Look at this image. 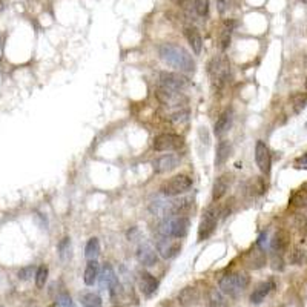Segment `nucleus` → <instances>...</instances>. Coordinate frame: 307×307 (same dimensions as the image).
I'll use <instances>...</instances> for the list:
<instances>
[{
  "instance_id": "31",
  "label": "nucleus",
  "mask_w": 307,
  "mask_h": 307,
  "mask_svg": "<svg viewBox=\"0 0 307 307\" xmlns=\"http://www.w3.org/2000/svg\"><path fill=\"white\" fill-rule=\"evenodd\" d=\"M56 307H74V303H72L71 295L66 294V292L59 294L57 301H56Z\"/></svg>"
},
{
  "instance_id": "27",
  "label": "nucleus",
  "mask_w": 307,
  "mask_h": 307,
  "mask_svg": "<svg viewBox=\"0 0 307 307\" xmlns=\"http://www.w3.org/2000/svg\"><path fill=\"white\" fill-rule=\"evenodd\" d=\"M82 304H83V307H102V306H103L102 298L97 295V294H94V292L83 295Z\"/></svg>"
},
{
  "instance_id": "6",
  "label": "nucleus",
  "mask_w": 307,
  "mask_h": 307,
  "mask_svg": "<svg viewBox=\"0 0 307 307\" xmlns=\"http://www.w3.org/2000/svg\"><path fill=\"white\" fill-rule=\"evenodd\" d=\"M155 95L165 106H171V108H175V109H183V105L187 103V99L180 91H172V89L163 88L160 85L155 89Z\"/></svg>"
},
{
  "instance_id": "16",
  "label": "nucleus",
  "mask_w": 307,
  "mask_h": 307,
  "mask_svg": "<svg viewBox=\"0 0 307 307\" xmlns=\"http://www.w3.org/2000/svg\"><path fill=\"white\" fill-rule=\"evenodd\" d=\"M231 183H232V175L231 174H223V175L218 177V179L215 180V183H214V187H212L214 201H218L220 198L224 197V193L228 192Z\"/></svg>"
},
{
  "instance_id": "22",
  "label": "nucleus",
  "mask_w": 307,
  "mask_h": 307,
  "mask_svg": "<svg viewBox=\"0 0 307 307\" xmlns=\"http://www.w3.org/2000/svg\"><path fill=\"white\" fill-rule=\"evenodd\" d=\"M99 273H100V267L97 260H89L83 273V281L86 286H94V283L99 280Z\"/></svg>"
},
{
  "instance_id": "41",
  "label": "nucleus",
  "mask_w": 307,
  "mask_h": 307,
  "mask_svg": "<svg viewBox=\"0 0 307 307\" xmlns=\"http://www.w3.org/2000/svg\"><path fill=\"white\" fill-rule=\"evenodd\" d=\"M0 307H3V306H2V304H0Z\"/></svg>"
},
{
  "instance_id": "10",
  "label": "nucleus",
  "mask_w": 307,
  "mask_h": 307,
  "mask_svg": "<svg viewBox=\"0 0 307 307\" xmlns=\"http://www.w3.org/2000/svg\"><path fill=\"white\" fill-rule=\"evenodd\" d=\"M158 85L172 89V91H183L184 88L189 86V80L177 72H160V78H158Z\"/></svg>"
},
{
  "instance_id": "26",
  "label": "nucleus",
  "mask_w": 307,
  "mask_h": 307,
  "mask_svg": "<svg viewBox=\"0 0 307 307\" xmlns=\"http://www.w3.org/2000/svg\"><path fill=\"white\" fill-rule=\"evenodd\" d=\"M286 246H287V237H286L283 232L275 234V237H273L272 243H270L272 250H275V252H281L283 249H286Z\"/></svg>"
},
{
  "instance_id": "40",
  "label": "nucleus",
  "mask_w": 307,
  "mask_h": 307,
  "mask_svg": "<svg viewBox=\"0 0 307 307\" xmlns=\"http://www.w3.org/2000/svg\"><path fill=\"white\" fill-rule=\"evenodd\" d=\"M50 307H56V304H53V306H50Z\"/></svg>"
},
{
  "instance_id": "21",
  "label": "nucleus",
  "mask_w": 307,
  "mask_h": 307,
  "mask_svg": "<svg viewBox=\"0 0 307 307\" xmlns=\"http://www.w3.org/2000/svg\"><path fill=\"white\" fill-rule=\"evenodd\" d=\"M184 36L187 39V43L190 45L193 54H200L201 53V48H203V39L200 36V32L195 28H186L184 29Z\"/></svg>"
},
{
  "instance_id": "19",
  "label": "nucleus",
  "mask_w": 307,
  "mask_h": 307,
  "mask_svg": "<svg viewBox=\"0 0 307 307\" xmlns=\"http://www.w3.org/2000/svg\"><path fill=\"white\" fill-rule=\"evenodd\" d=\"M273 287H275V283H273V281H266V283L260 284V286H258V287L253 290V292H252V295H250V303H252V304H261V303L266 300V297L273 290Z\"/></svg>"
},
{
  "instance_id": "28",
  "label": "nucleus",
  "mask_w": 307,
  "mask_h": 307,
  "mask_svg": "<svg viewBox=\"0 0 307 307\" xmlns=\"http://www.w3.org/2000/svg\"><path fill=\"white\" fill-rule=\"evenodd\" d=\"M48 273H50V270H48V267H46V266H39V267H37V270H36V275H34L37 289H42V287L46 284Z\"/></svg>"
},
{
  "instance_id": "33",
  "label": "nucleus",
  "mask_w": 307,
  "mask_h": 307,
  "mask_svg": "<svg viewBox=\"0 0 307 307\" xmlns=\"http://www.w3.org/2000/svg\"><path fill=\"white\" fill-rule=\"evenodd\" d=\"M229 5H231V0H218V11L224 14L229 9Z\"/></svg>"
},
{
  "instance_id": "24",
  "label": "nucleus",
  "mask_w": 307,
  "mask_h": 307,
  "mask_svg": "<svg viewBox=\"0 0 307 307\" xmlns=\"http://www.w3.org/2000/svg\"><path fill=\"white\" fill-rule=\"evenodd\" d=\"M100 253V241L97 238H89L85 246V256L88 260H97Z\"/></svg>"
},
{
  "instance_id": "9",
  "label": "nucleus",
  "mask_w": 307,
  "mask_h": 307,
  "mask_svg": "<svg viewBox=\"0 0 307 307\" xmlns=\"http://www.w3.org/2000/svg\"><path fill=\"white\" fill-rule=\"evenodd\" d=\"M217 223H218V212L217 209L209 207L206 209V212L203 214V218L198 226V241H204L214 234L217 229Z\"/></svg>"
},
{
  "instance_id": "15",
  "label": "nucleus",
  "mask_w": 307,
  "mask_h": 307,
  "mask_svg": "<svg viewBox=\"0 0 307 307\" xmlns=\"http://www.w3.org/2000/svg\"><path fill=\"white\" fill-rule=\"evenodd\" d=\"M138 286H140V290L144 297H152L158 289V281L154 275H151L149 272H141Z\"/></svg>"
},
{
  "instance_id": "37",
  "label": "nucleus",
  "mask_w": 307,
  "mask_h": 307,
  "mask_svg": "<svg viewBox=\"0 0 307 307\" xmlns=\"http://www.w3.org/2000/svg\"><path fill=\"white\" fill-rule=\"evenodd\" d=\"M2 9H3V2L0 0V11H2Z\"/></svg>"
},
{
  "instance_id": "35",
  "label": "nucleus",
  "mask_w": 307,
  "mask_h": 307,
  "mask_svg": "<svg viewBox=\"0 0 307 307\" xmlns=\"http://www.w3.org/2000/svg\"><path fill=\"white\" fill-rule=\"evenodd\" d=\"M172 2H174L175 5L182 6V8H187V5L192 3V0H172Z\"/></svg>"
},
{
  "instance_id": "1",
  "label": "nucleus",
  "mask_w": 307,
  "mask_h": 307,
  "mask_svg": "<svg viewBox=\"0 0 307 307\" xmlns=\"http://www.w3.org/2000/svg\"><path fill=\"white\" fill-rule=\"evenodd\" d=\"M158 54L165 63L169 66L179 69L182 72H193L195 71V61H193L189 51L183 46L175 43H163L158 48Z\"/></svg>"
},
{
  "instance_id": "36",
  "label": "nucleus",
  "mask_w": 307,
  "mask_h": 307,
  "mask_svg": "<svg viewBox=\"0 0 307 307\" xmlns=\"http://www.w3.org/2000/svg\"><path fill=\"white\" fill-rule=\"evenodd\" d=\"M297 163H303V165H304L303 168H306V166H307V154H306L304 157H301V158H300V160L297 161Z\"/></svg>"
},
{
  "instance_id": "30",
  "label": "nucleus",
  "mask_w": 307,
  "mask_h": 307,
  "mask_svg": "<svg viewBox=\"0 0 307 307\" xmlns=\"http://www.w3.org/2000/svg\"><path fill=\"white\" fill-rule=\"evenodd\" d=\"M36 270H37L36 266H25L17 272V278L22 280V281H28L36 275Z\"/></svg>"
},
{
  "instance_id": "39",
  "label": "nucleus",
  "mask_w": 307,
  "mask_h": 307,
  "mask_svg": "<svg viewBox=\"0 0 307 307\" xmlns=\"http://www.w3.org/2000/svg\"><path fill=\"white\" fill-rule=\"evenodd\" d=\"M301 2H303V3H307V0H301Z\"/></svg>"
},
{
  "instance_id": "34",
  "label": "nucleus",
  "mask_w": 307,
  "mask_h": 307,
  "mask_svg": "<svg viewBox=\"0 0 307 307\" xmlns=\"http://www.w3.org/2000/svg\"><path fill=\"white\" fill-rule=\"evenodd\" d=\"M290 261H292L294 264H300L303 261V252L301 250H295L292 253V256H290Z\"/></svg>"
},
{
  "instance_id": "2",
  "label": "nucleus",
  "mask_w": 307,
  "mask_h": 307,
  "mask_svg": "<svg viewBox=\"0 0 307 307\" xmlns=\"http://www.w3.org/2000/svg\"><path fill=\"white\" fill-rule=\"evenodd\" d=\"M190 228V221L189 218L183 215H172L168 218H163L158 224V235L163 237H171L182 240L187 235Z\"/></svg>"
},
{
  "instance_id": "3",
  "label": "nucleus",
  "mask_w": 307,
  "mask_h": 307,
  "mask_svg": "<svg viewBox=\"0 0 307 307\" xmlns=\"http://www.w3.org/2000/svg\"><path fill=\"white\" fill-rule=\"evenodd\" d=\"M250 278L246 272H235L229 273V275H224L220 280V289L221 292L237 298L240 294H243V290L249 286Z\"/></svg>"
},
{
  "instance_id": "38",
  "label": "nucleus",
  "mask_w": 307,
  "mask_h": 307,
  "mask_svg": "<svg viewBox=\"0 0 307 307\" xmlns=\"http://www.w3.org/2000/svg\"><path fill=\"white\" fill-rule=\"evenodd\" d=\"M306 91H307V78H306Z\"/></svg>"
},
{
  "instance_id": "7",
  "label": "nucleus",
  "mask_w": 307,
  "mask_h": 307,
  "mask_svg": "<svg viewBox=\"0 0 307 307\" xmlns=\"http://www.w3.org/2000/svg\"><path fill=\"white\" fill-rule=\"evenodd\" d=\"M155 246H157V252L160 253V256L165 258V260H171V258L177 256L182 250V243L179 240L171 238V237H163V235L157 237Z\"/></svg>"
},
{
  "instance_id": "11",
  "label": "nucleus",
  "mask_w": 307,
  "mask_h": 307,
  "mask_svg": "<svg viewBox=\"0 0 307 307\" xmlns=\"http://www.w3.org/2000/svg\"><path fill=\"white\" fill-rule=\"evenodd\" d=\"M179 165H180V155L166 154L152 161V169L155 174H166L174 171L175 168H179Z\"/></svg>"
},
{
  "instance_id": "25",
  "label": "nucleus",
  "mask_w": 307,
  "mask_h": 307,
  "mask_svg": "<svg viewBox=\"0 0 307 307\" xmlns=\"http://www.w3.org/2000/svg\"><path fill=\"white\" fill-rule=\"evenodd\" d=\"M290 105H292L295 114H300V112L307 106V92H297L290 97Z\"/></svg>"
},
{
  "instance_id": "8",
  "label": "nucleus",
  "mask_w": 307,
  "mask_h": 307,
  "mask_svg": "<svg viewBox=\"0 0 307 307\" xmlns=\"http://www.w3.org/2000/svg\"><path fill=\"white\" fill-rule=\"evenodd\" d=\"M184 140L177 134H160L154 138V149L158 152L179 151L183 148Z\"/></svg>"
},
{
  "instance_id": "23",
  "label": "nucleus",
  "mask_w": 307,
  "mask_h": 307,
  "mask_svg": "<svg viewBox=\"0 0 307 307\" xmlns=\"http://www.w3.org/2000/svg\"><path fill=\"white\" fill-rule=\"evenodd\" d=\"M57 253L60 256L61 261H69L71 256H72V243H71V238L69 237H64L59 241L57 245Z\"/></svg>"
},
{
  "instance_id": "4",
  "label": "nucleus",
  "mask_w": 307,
  "mask_h": 307,
  "mask_svg": "<svg viewBox=\"0 0 307 307\" xmlns=\"http://www.w3.org/2000/svg\"><path fill=\"white\" fill-rule=\"evenodd\" d=\"M207 72L211 75L212 83L217 88H221L231 75V63L226 56H217L207 64Z\"/></svg>"
},
{
  "instance_id": "5",
  "label": "nucleus",
  "mask_w": 307,
  "mask_h": 307,
  "mask_svg": "<svg viewBox=\"0 0 307 307\" xmlns=\"http://www.w3.org/2000/svg\"><path fill=\"white\" fill-rule=\"evenodd\" d=\"M190 187H192V180L187 175L180 174V175L172 177L168 182H165L160 190L165 197H179L182 193L187 192Z\"/></svg>"
},
{
  "instance_id": "17",
  "label": "nucleus",
  "mask_w": 307,
  "mask_h": 307,
  "mask_svg": "<svg viewBox=\"0 0 307 307\" xmlns=\"http://www.w3.org/2000/svg\"><path fill=\"white\" fill-rule=\"evenodd\" d=\"M232 120H234V117H232V109H226L223 114L218 117V120L215 122L214 134H215L217 137H223V135L231 129Z\"/></svg>"
},
{
  "instance_id": "20",
  "label": "nucleus",
  "mask_w": 307,
  "mask_h": 307,
  "mask_svg": "<svg viewBox=\"0 0 307 307\" xmlns=\"http://www.w3.org/2000/svg\"><path fill=\"white\" fill-rule=\"evenodd\" d=\"M232 152V146L228 140H221L217 146V154H215V168H223L226 161L229 160Z\"/></svg>"
},
{
  "instance_id": "14",
  "label": "nucleus",
  "mask_w": 307,
  "mask_h": 307,
  "mask_svg": "<svg viewBox=\"0 0 307 307\" xmlns=\"http://www.w3.org/2000/svg\"><path fill=\"white\" fill-rule=\"evenodd\" d=\"M137 260L143 266H155L158 261V255L151 245L141 243L137 249Z\"/></svg>"
},
{
  "instance_id": "18",
  "label": "nucleus",
  "mask_w": 307,
  "mask_h": 307,
  "mask_svg": "<svg viewBox=\"0 0 307 307\" xmlns=\"http://www.w3.org/2000/svg\"><path fill=\"white\" fill-rule=\"evenodd\" d=\"M200 300V295L197 292V289L193 287H186L179 294V303L183 307H197Z\"/></svg>"
},
{
  "instance_id": "12",
  "label": "nucleus",
  "mask_w": 307,
  "mask_h": 307,
  "mask_svg": "<svg viewBox=\"0 0 307 307\" xmlns=\"http://www.w3.org/2000/svg\"><path fill=\"white\" fill-rule=\"evenodd\" d=\"M255 161H256V166L260 168V171L263 174H269L270 172V166H272V157H270V151L266 146L264 141H256V146H255Z\"/></svg>"
},
{
  "instance_id": "32",
  "label": "nucleus",
  "mask_w": 307,
  "mask_h": 307,
  "mask_svg": "<svg viewBox=\"0 0 307 307\" xmlns=\"http://www.w3.org/2000/svg\"><path fill=\"white\" fill-rule=\"evenodd\" d=\"M284 263H283V260H281V256H273V260H272V267L275 269V270H283V266Z\"/></svg>"
},
{
  "instance_id": "13",
  "label": "nucleus",
  "mask_w": 307,
  "mask_h": 307,
  "mask_svg": "<svg viewBox=\"0 0 307 307\" xmlns=\"http://www.w3.org/2000/svg\"><path fill=\"white\" fill-rule=\"evenodd\" d=\"M99 280H100V286L102 289H108L109 292L114 295L117 292L119 287V280H117V273L112 269L111 264H105L99 273Z\"/></svg>"
},
{
  "instance_id": "29",
  "label": "nucleus",
  "mask_w": 307,
  "mask_h": 307,
  "mask_svg": "<svg viewBox=\"0 0 307 307\" xmlns=\"http://www.w3.org/2000/svg\"><path fill=\"white\" fill-rule=\"evenodd\" d=\"M192 5L195 12L200 15V17H204L209 12V0H192Z\"/></svg>"
}]
</instances>
